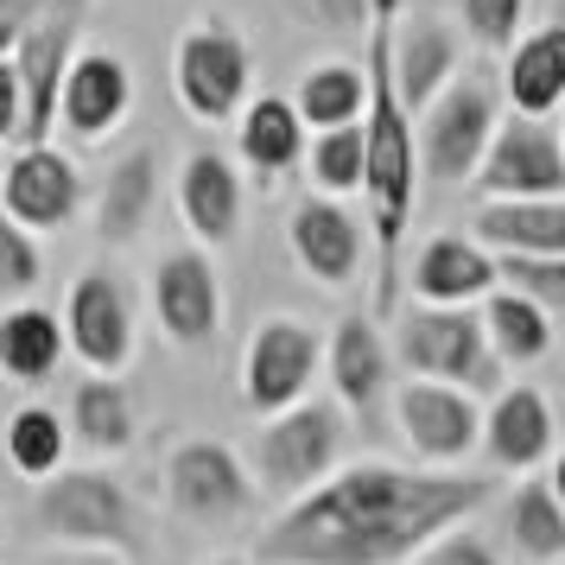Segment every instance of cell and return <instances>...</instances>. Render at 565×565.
<instances>
[{
    "instance_id": "cb8c5ba5",
    "label": "cell",
    "mask_w": 565,
    "mask_h": 565,
    "mask_svg": "<svg viewBox=\"0 0 565 565\" xmlns=\"http://www.w3.org/2000/svg\"><path fill=\"white\" fill-rule=\"evenodd\" d=\"M153 210H159V153L153 147H134L96 184V242H108V248L140 242L147 223H153Z\"/></svg>"
},
{
    "instance_id": "9c48e42d",
    "label": "cell",
    "mask_w": 565,
    "mask_h": 565,
    "mask_svg": "<svg viewBox=\"0 0 565 565\" xmlns=\"http://www.w3.org/2000/svg\"><path fill=\"white\" fill-rule=\"evenodd\" d=\"M83 20H89V0H45L32 13V26L13 39V52H7L13 83H20V140L13 147H39L57 134V83L71 71V57L83 52Z\"/></svg>"
},
{
    "instance_id": "484cf974",
    "label": "cell",
    "mask_w": 565,
    "mask_h": 565,
    "mask_svg": "<svg viewBox=\"0 0 565 565\" xmlns=\"http://www.w3.org/2000/svg\"><path fill=\"white\" fill-rule=\"evenodd\" d=\"M64 433H71V445H83V451H96V458H121L134 445V433H140V419H134V394L121 375H83L77 387H71V407H64Z\"/></svg>"
},
{
    "instance_id": "52a82bcc",
    "label": "cell",
    "mask_w": 565,
    "mask_h": 565,
    "mask_svg": "<svg viewBox=\"0 0 565 565\" xmlns=\"http://www.w3.org/2000/svg\"><path fill=\"white\" fill-rule=\"evenodd\" d=\"M502 121V103L483 77H451L433 103L413 115V159H419V179L438 191H458L470 184L477 159H483L489 134Z\"/></svg>"
},
{
    "instance_id": "30bf717a",
    "label": "cell",
    "mask_w": 565,
    "mask_h": 565,
    "mask_svg": "<svg viewBox=\"0 0 565 565\" xmlns=\"http://www.w3.org/2000/svg\"><path fill=\"white\" fill-rule=\"evenodd\" d=\"M57 331H64V356H77L83 369H96V375H121L134 362V343H140V318H134L128 280L108 274V267L77 274L71 292H64Z\"/></svg>"
},
{
    "instance_id": "603a6c76",
    "label": "cell",
    "mask_w": 565,
    "mask_h": 565,
    "mask_svg": "<svg viewBox=\"0 0 565 565\" xmlns=\"http://www.w3.org/2000/svg\"><path fill=\"white\" fill-rule=\"evenodd\" d=\"M470 242L489 255H565V198H483Z\"/></svg>"
},
{
    "instance_id": "e0dca14e",
    "label": "cell",
    "mask_w": 565,
    "mask_h": 565,
    "mask_svg": "<svg viewBox=\"0 0 565 565\" xmlns=\"http://www.w3.org/2000/svg\"><path fill=\"white\" fill-rule=\"evenodd\" d=\"M394 426H401V438L413 445V458L458 463V458H470V451H477L483 407H477V394H463V387L407 375V382L394 387Z\"/></svg>"
},
{
    "instance_id": "ffe728a7",
    "label": "cell",
    "mask_w": 565,
    "mask_h": 565,
    "mask_svg": "<svg viewBox=\"0 0 565 565\" xmlns=\"http://www.w3.org/2000/svg\"><path fill=\"white\" fill-rule=\"evenodd\" d=\"M172 204L198 248H230L242 235V172L216 147H191L172 179Z\"/></svg>"
},
{
    "instance_id": "83f0119b",
    "label": "cell",
    "mask_w": 565,
    "mask_h": 565,
    "mask_svg": "<svg viewBox=\"0 0 565 565\" xmlns=\"http://www.w3.org/2000/svg\"><path fill=\"white\" fill-rule=\"evenodd\" d=\"M306 153V121L286 96H248L235 108V159H248L255 179H280Z\"/></svg>"
},
{
    "instance_id": "f1b7e54d",
    "label": "cell",
    "mask_w": 565,
    "mask_h": 565,
    "mask_svg": "<svg viewBox=\"0 0 565 565\" xmlns=\"http://www.w3.org/2000/svg\"><path fill=\"white\" fill-rule=\"evenodd\" d=\"M64 362V331H57V311L32 306H0V375L20 387H45Z\"/></svg>"
},
{
    "instance_id": "44dd1931",
    "label": "cell",
    "mask_w": 565,
    "mask_h": 565,
    "mask_svg": "<svg viewBox=\"0 0 565 565\" xmlns=\"http://www.w3.org/2000/svg\"><path fill=\"white\" fill-rule=\"evenodd\" d=\"M318 375H331V401L343 413H375L387 401V375H394L382 324L369 311L337 318V331L324 337V369Z\"/></svg>"
},
{
    "instance_id": "d4e9b609",
    "label": "cell",
    "mask_w": 565,
    "mask_h": 565,
    "mask_svg": "<svg viewBox=\"0 0 565 565\" xmlns=\"http://www.w3.org/2000/svg\"><path fill=\"white\" fill-rule=\"evenodd\" d=\"M502 89H509L514 115H540L553 121L565 103V26H534L521 32L509 52H502Z\"/></svg>"
},
{
    "instance_id": "7a4b0ae2",
    "label": "cell",
    "mask_w": 565,
    "mask_h": 565,
    "mask_svg": "<svg viewBox=\"0 0 565 565\" xmlns=\"http://www.w3.org/2000/svg\"><path fill=\"white\" fill-rule=\"evenodd\" d=\"M401 0H375L369 7V57H362V235L375 248V311H394L401 292V255H407V230H413V204H419V159H413V115L394 103L387 83V20Z\"/></svg>"
},
{
    "instance_id": "8d00e7d4",
    "label": "cell",
    "mask_w": 565,
    "mask_h": 565,
    "mask_svg": "<svg viewBox=\"0 0 565 565\" xmlns=\"http://www.w3.org/2000/svg\"><path fill=\"white\" fill-rule=\"evenodd\" d=\"M286 20L306 32H324V39H356L369 32V7L375 0H280Z\"/></svg>"
},
{
    "instance_id": "e575fe53",
    "label": "cell",
    "mask_w": 565,
    "mask_h": 565,
    "mask_svg": "<svg viewBox=\"0 0 565 565\" xmlns=\"http://www.w3.org/2000/svg\"><path fill=\"white\" fill-rule=\"evenodd\" d=\"M45 280V255H39V235L20 230L13 216H0V306H20L32 299Z\"/></svg>"
},
{
    "instance_id": "60d3db41",
    "label": "cell",
    "mask_w": 565,
    "mask_h": 565,
    "mask_svg": "<svg viewBox=\"0 0 565 565\" xmlns=\"http://www.w3.org/2000/svg\"><path fill=\"white\" fill-rule=\"evenodd\" d=\"M32 565H134V559H121V553H96V546H52L45 559H32Z\"/></svg>"
},
{
    "instance_id": "4316f807",
    "label": "cell",
    "mask_w": 565,
    "mask_h": 565,
    "mask_svg": "<svg viewBox=\"0 0 565 565\" xmlns=\"http://www.w3.org/2000/svg\"><path fill=\"white\" fill-rule=\"evenodd\" d=\"M502 540H509L514 559L527 565H559L565 559V502L559 483L546 470H527L502 502Z\"/></svg>"
},
{
    "instance_id": "ac0fdd59",
    "label": "cell",
    "mask_w": 565,
    "mask_h": 565,
    "mask_svg": "<svg viewBox=\"0 0 565 565\" xmlns=\"http://www.w3.org/2000/svg\"><path fill=\"white\" fill-rule=\"evenodd\" d=\"M128 108H134V71L128 64L115 52H77L71 71H64V83H57L52 121L71 134L77 147H96L108 134H121Z\"/></svg>"
},
{
    "instance_id": "ba28073f",
    "label": "cell",
    "mask_w": 565,
    "mask_h": 565,
    "mask_svg": "<svg viewBox=\"0 0 565 565\" xmlns=\"http://www.w3.org/2000/svg\"><path fill=\"white\" fill-rule=\"evenodd\" d=\"M172 89H179L191 121H204V128L235 121V108L255 96L248 39L230 20H191L179 32V45H172Z\"/></svg>"
},
{
    "instance_id": "b9f144b4",
    "label": "cell",
    "mask_w": 565,
    "mask_h": 565,
    "mask_svg": "<svg viewBox=\"0 0 565 565\" xmlns=\"http://www.w3.org/2000/svg\"><path fill=\"white\" fill-rule=\"evenodd\" d=\"M210 565H248V559H235V553H223V559H210Z\"/></svg>"
},
{
    "instance_id": "7c38bea8",
    "label": "cell",
    "mask_w": 565,
    "mask_h": 565,
    "mask_svg": "<svg viewBox=\"0 0 565 565\" xmlns=\"http://www.w3.org/2000/svg\"><path fill=\"white\" fill-rule=\"evenodd\" d=\"M470 184L483 198H565V140L540 115H502Z\"/></svg>"
},
{
    "instance_id": "d6986e66",
    "label": "cell",
    "mask_w": 565,
    "mask_h": 565,
    "mask_svg": "<svg viewBox=\"0 0 565 565\" xmlns=\"http://www.w3.org/2000/svg\"><path fill=\"white\" fill-rule=\"evenodd\" d=\"M407 7V0H401ZM394 7V20H387V83H394V103L407 108V115H419V108L433 103L445 83L458 77V32L445 26V20H407Z\"/></svg>"
},
{
    "instance_id": "6da1fadb",
    "label": "cell",
    "mask_w": 565,
    "mask_h": 565,
    "mask_svg": "<svg viewBox=\"0 0 565 565\" xmlns=\"http://www.w3.org/2000/svg\"><path fill=\"white\" fill-rule=\"evenodd\" d=\"M502 495L495 470H413L362 458L292 495L255 540L260 565H407L426 540L483 514Z\"/></svg>"
},
{
    "instance_id": "d6a6232c",
    "label": "cell",
    "mask_w": 565,
    "mask_h": 565,
    "mask_svg": "<svg viewBox=\"0 0 565 565\" xmlns=\"http://www.w3.org/2000/svg\"><path fill=\"white\" fill-rule=\"evenodd\" d=\"M311 166V184L324 191V198H350L362 184V128L356 121H343V128H318L306 134V153Z\"/></svg>"
},
{
    "instance_id": "1f68e13d",
    "label": "cell",
    "mask_w": 565,
    "mask_h": 565,
    "mask_svg": "<svg viewBox=\"0 0 565 565\" xmlns=\"http://www.w3.org/2000/svg\"><path fill=\"white\" fill-rule=\"evenodd\" d=\"M286 103H292V115L306 121V134H318V128H343V121H362L369 83H362L356 64L331 57V64H311L306 77H299V89H292Z\"/></svg>"
},
{
    "instance_id": "f35d334b",
    "label": "cell",
    "mask_w": 565,
    "mask_h": 565,
    "mask_svg": "<svg viewBox=\"0 0 565 565\" xmlns=\"http://www.w3.org/2000/svg\"><path fill=\"white\" fill-rule=\"evenodd\" d=\"M20 140V83H13V64L0 57V147Z\"/></svg>"
},
{
    "instance_id": "3957f363",
    "label": "cell",
    "mask_w": 565,
    "mask_h": 565,
    "mask_svg": "<svg viewBox=\"0 0 565 565\" xmlns=\"http://www.w3.org/2000/svg\"><path fill=\"white\" fill-rule=\"evenodd\" d=\"M32 534L45 546H96L121 559H147V514L134 489L108 470H52L32 495Z\"/></svg>"
},
{
    "instance_id": "f546056e",
    "label": "cell",
    "mask_w": 565,
    "mask_h": 565,
    "mask_svg": "<svg viewBox=\"0 0 565 565\" xmlns=\"http://www.w3.org/2000/svg\"><path fill=\"white\" fill-rule=\"evenodd\" d=\"M477 324H483L489 356L502 362V369H509V362L521 369V362L553 356V318H546L534 299L509 292V286H495V292H483V299H477Z\"/></svg>"
},
{
    "instance_id": "4dcf8cb0",
    "label": "cell",
    "mask_w": 565,
    "mask_h": 565,
    "mask_svg": "<svg viewBox=\"0 0 565 565\" xmlns=\"http://www.w3.org/2000/svg\"><path fill=\"white\" fill-rule=\"evenodd\" d=\"M0 451L13 463V477L26 483H45L52 470L71 463V433H64V413L45 407V401H26V407L7 413V433H0Z\"/></svg>"
},
{
    "instance_id": "5bb4252c",
    "label": "cell",
    "mask_w": 565,
    "mask_h": 565,
    "mask_svg": "<svg viewBox=\"0 0 565 565\" xmlns=\"http://www.w3.org/2000/svg\"><path fill=\"white\" fill-rule=\"evenodd\" d=\"M286 248L299 260V274L324 292H350L369 267V235H362L356 210H343V198H299L286 210Z\"/></svg>"
},
{
    "instance_id": "74e56055",
    "label": "cell",
    "mask_w": 565,
    "mask_h": 565,
    "mask_svg": "<svg viewBox=\"0 0 565 565\" xmlns=\"http://www.w3.org/2000/svg\"><path fill=\"white\" fill-rule=\"evenodd\" d=\"M407 565H502V553H495L470 521H458V527H445L438 540H426Z\"/></svg>"
},
{
    "instance_id": "9a60e30c",
    "label": "cell",
    "mask_w": 565,
    "mask_h": 565,
    "mask_svg": "<svg viewBox=\"0 0 565 565\" xmlns=\"http://www.w3.org/2000/svg\"><path fill=\"white\" fill-rule=\"evenodd\" d=\"M147 292H153L159 331L172 337L179 350H204L210 337L223 331V274H216L210 248H198V242L159 255Z\"/></svg>"
},
{
    "instance_id": "4fadbf2b",
    "label": "cell",
    "mask_w": 565,
    "mask_h": 565,
    "mask_svg": "<svg viewBox=\"0 0 565 565\" xmlns=\"http://www.w3.org/2000/svg\"><path fill=\"white\" fill-rule=\"evenodd\" d=\"M83 198H89L83 166L64 153V147H52V140L20 147V153L7 159V172H0V216H13V223L32 230V235L71 230Z\"/></svg>"
},
{
    "instance_id": "7402d4cb",
    "label": "cell",
    "mask_w": 565,
    "mask_h": 565,
    "mask_svg": "<svg viewBox=\"0 0 565 565\" xmlns=\"http://www.w3.org/2000/svg\"><path fill=\"white\" fill-rule=\"evenodd\" d=\"M483 292H495V255L477 248L470 235L445 230L413 248V267H407L413 306H477Z\"/></svg>"
},
{
    "instance_id": "277c9868",
    "label": "cell",
    "mask_w": 565,
    "mask_h": 565,
    "mask_svg": "<svg viewBox=\"0 0 565 565\" xmlns=\"http://www.w3.org/2000/svg\"><path fill=\"white\" fill-rule=\"evenodd\" d=\"M394 331L387 337V356L394 369H407L419 382H445V387H463V394H495L502 387V362L489 356L483 343V324L477 311L463 306H401L387 311Z\"/></svg>"
},
{
    "instance_id": "ab89813d",
    "label": "cell",
    "mask_w": 565,
    "mask_h": 565,
    "mask_svg": "<svg viewBox=\"0 0 565 565\" xmlns=\"http://www.w3.org/2000/svg\"><path fill=\"white\" fill-rule=\"evenodd\" d=\"M45 0H0V57L13 52V39L32 26V13H39Z\"/></svg>"
},
{
    "instance_id": "8992f818",
    "label": "cell",
    "mask_w": 565,
    "mask_h": 565,
    "mask_svg": "<svg viewBox=\"0 0 565 565\" xmlns=\"http://www.w3.org/2000/svg\"><path fill=\"white\" fill-rule=\"evenodd\" d=\"M166 509L179 514L184 527H242L260 509V489L248 477V458L230 438L191 433L166 451Z\"/></svg>"
},
{
    "instance_id": "5b68a950",
    "label": "cell",
    "mask_w": 565,
    "mask_h": 565,
    "mask_svg": "<svg viewBox=\"0 0 565 565\" xmlns=\"http://www.w3.org/2000/svg\"><path fill=\"white\" fill-rule=\"evenodd\" d=\"M343 438H350V413L337 407V401L306 394V401H292V407L260 419L248 477H255L260 495L292 502V495H306L318 477H331L337 463H343Z\"/></svg>"
},
{
    "instance_id": "836d02e7",
    "label": "cell",
    "mask_w": 565,
    "mask_h": 565,
    "mask_svg": "<svg viewBox=\"0 0 565 565\" xmlns=\"http://www.w3.org/2000/svg\"><path fill=\"white\" fill-rule=\"evenodd\" d=\"M495 286L534 299L546 318L565 311V255H495Z\"/></svg>"
},
{
    "instance_id": "d590c367",
    "label": "cell",
    "mask_w": 565,
    "mask_h": 565,
    "mask_svg": "<svg viewBox=\"0 0 565 565\" xmlns=\"http://www.w3.org/2000/svg\"><path fill=\"white\" fill-rule=\"evenodd\" d=\"M458 26L483 52H509L514 39L527 32V0H458Z\"/></svg>"
},
{
    "instance_id": "2e32d148",
    "label": "cell",
    "mask_w": 565,
    "mask_h": 565,
    "mask_svg": "<svg viewBox=\"0 0 565 565\" xmlns=\"http://www.w3.org/2000/svg\"><path fill=\"white\" fill-rule=\"evenodd\" d=\"M477 445L495 477H527V470H546V458L559 451V413L546 401V387L514 382L495 387L483 426H477Z\"/></svg>"
},
{
    "instance_id": "8fae6325",
    "label": "cell",
    "mask_w": 565,
    "mask_h": 565,
    "mask_svg": "<svg viewBox=\"0 0 565 565\" xmlns=\"http://www.w3.org/2000/svg\"><path fill=\"white\" fill-rule=\"evenodd\" d=\"M318 369H324V337L311 324H299V318H260L248 331V343H242V401H248L255 419H267V413L306 401Z\"/></svg>"
}]
</instances>
